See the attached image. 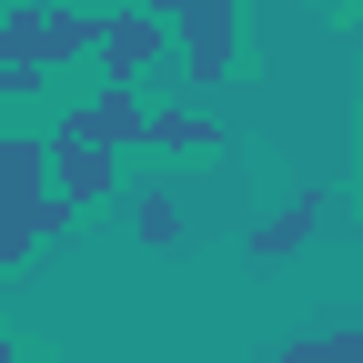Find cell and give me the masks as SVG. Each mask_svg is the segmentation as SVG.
Listing matches in <instances>:
<instances>
[{
    "instance_id": "cell-6",
    "label": "cell",
    "mask_w": 363,
    "mask_h": 363,
    "mask_svg": "<svg viewBox=\"0 0 363 363\" xmlns=\"http://www.w3.org/2000/svg\"><path fill=\"white\" fill-rule=\"evenodd\" d=\"M272 363H363V333H313V343H283Z\"/></svg>"
},
{
    "instance_id": "cell-8",
    "label": "cell",
    "mask_w": 363,
    "mask_h": 363,
    "mask_svg": "<svg viewBox=\"0 0 363 363\" xmlns=\"http://www.w3.org/2000/svg\"><path fill=\"white\" fill-rule=\"evenodd\" d=\"M303 222H313V202H293L283 222H262V233H252V252H293V242H303Z\"/></svg>"
},
{
    "instance_id": "cell-3",
    "label": "cell",
    "mask_w": 363,
    "mask_h": 363,
    "mask_svg": "<svg viewBox=\"0 0 363 363\" xmlns=\"http://www.w3.org/2000/svg\"><path fill=\"white\" fill-rule=\"evenodd\" d=\"M71 51H101V21H81V11H11L0 21V91H30Z\"/></svg>"
},
{
    "instance_id": "cell-2",
    "label": "cell",
    "mask_w": 363,
    "mask_h": 363,
    "mask_svg": "<svg viewBox=\"0 0 363 363\" xmlns=\"http://www.w3.org/2000/svg\"><path fill=\"white\" fill-rule=\"evenodd\" d=\"M61 222H71V202L51 192V142L11 131V142H0V272H11L21 252H40Z\"/></svg>"
},
{
    "instance_id": "cell-4",
    "label": "cell",
    "mask_w": 363,
    "mask_h": 363,
    "mask_svg": "<svg viewBox=\"0 0 363 363\" xmlns=\"http://www.w3.org/2000/svg\"><path fill=\"white\" fill-rule=\"evenodd\" d=\"M152 21H182L192 81H222V71H233V0H152Z\"/></svg>"
},
{
    "instance_id": "cell-7",
    "label": "cell",
    "mask_w": 363,
    "mask_h": 363,
    "mask_svg": "<svg viewBox=\"0 0 363 363\" xmlns=\"http://www.w3.org/2000/svg\"><path fill=\"white\" fill-rule=\"evenodd\" d=\"M152 142H162V152H212L222 131H212L202 111H182V121H152Z\"/></svg>"
},
{
    "instance_id": "cell-5",
    "label": "cell",
    "mask_w": 363,
    "mask_h": 363,
    "mask_svg": "<svg viewBox=\"0 0 363 363\" xmlns=\"http://www.w3.org/2000/svg\"><path fill=\"white\" fill-rule=\"evenodd\" d=\"M162 40H172V30H162L152 11H131V21H101V81H121V91H131V71H142V61L162 51Z\"/></svg>"
},
{
    "instance_id": "cell-1",
    "label": "cell",
    "mask_w": 363,
    "mask_h": 363,
    "mask_svg": "<svg viewBox=\"0 0 363 363\" xmlns=\"http://www.w3.org/2000/svg\"><path fill=\"white\" fill-rule=\"evenodd\" d=\"M142 131H152V111L131 101L121 81H101V91H91V101L51 131V192H61L71 212H81V202H101V192H111V152H121V142H142Z\"/></svg>"
},
{
    "instance_id": "cell-9",
    "label": "cell",
    "mask_w": 363,
    "mask_h": 363,
    "mask_svg": "<svg viewBox=\"0 0 363 363\" xmlns=\"http://www.w3.org/2000/svg\"><path fill=\"white\" fill-rule=\"evenodd\" d=\"M0 363H21V353H11V343H0Z\"/></svg>"
}]
</instances>
